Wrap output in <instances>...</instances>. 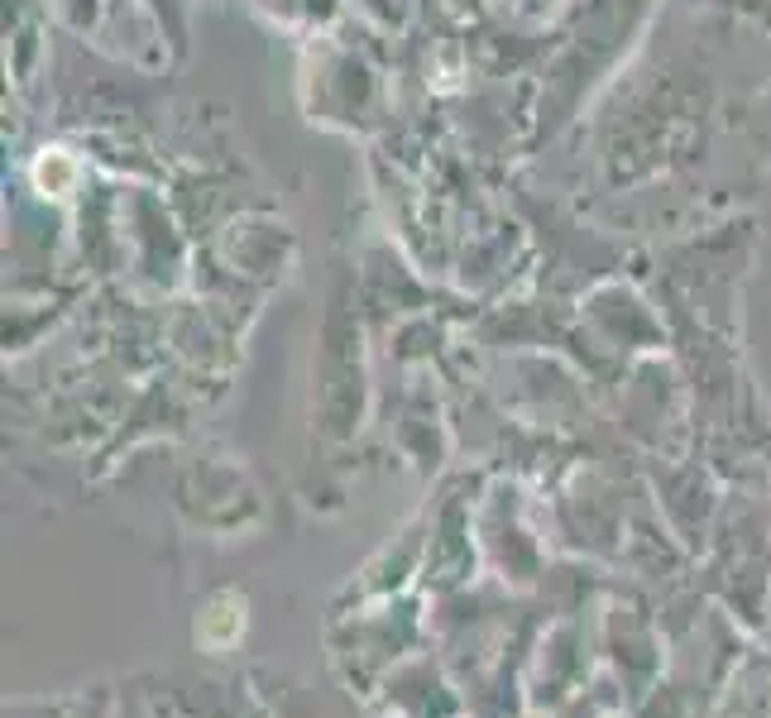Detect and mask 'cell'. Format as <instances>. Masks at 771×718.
Returning a JSON list of instances; mask_svg holds the SVG:
<instances>
[{"label":"cell","instance_id":"cell-1","mask_svg":"<svg viewBox=\"0 0 771 718\" xmlns=\"http://www.w3.org/2000/svg\"><path fill=\"white\" fill-rule=\"evenodd\" d=\"M221 608H225V598H216L207 614H201V622H197V637L207 646H231L240 632H245V614H221Z\"/></svg>","mask_w":771,"mask_h":718}]
</instances>
